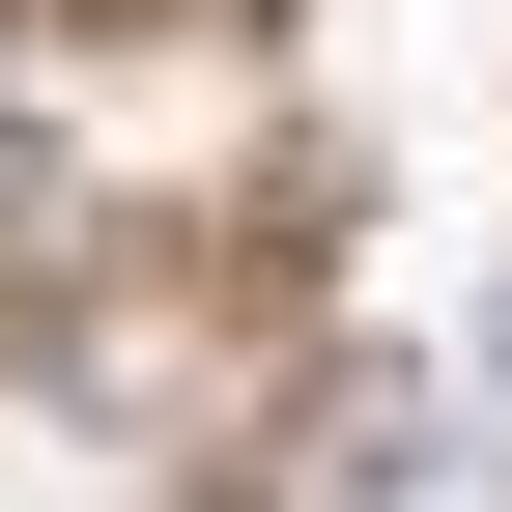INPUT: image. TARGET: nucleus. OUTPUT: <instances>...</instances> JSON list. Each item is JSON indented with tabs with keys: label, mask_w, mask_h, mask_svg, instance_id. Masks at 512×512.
I'll return each mask as SVG.
<instances>
[{
	"label": "nucleus",
	"mask_w": 512,
	"mask_h": 512,
	"mask_svg": "<svg viewBox=\"0 0 512 512\" xmlns=\"http://www.w3.org/2000/svg\"><path fill=\"white\" fill-rule=\"evenodd\" d=\"M342 512H484V427H456V399H427V427H370V456H342Z\"/></svg>",
	"instance_id": "f257e3e1"
}]
</instances>
